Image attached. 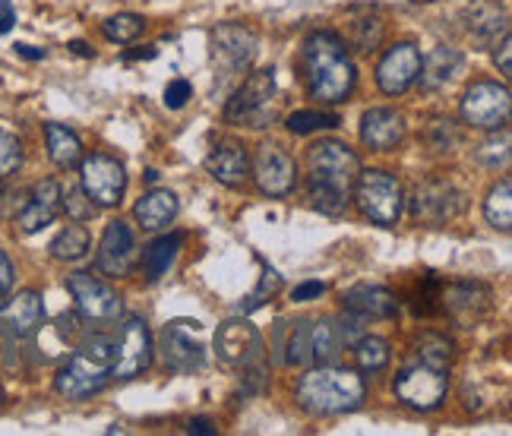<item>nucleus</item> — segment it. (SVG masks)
Segmentation results:
<instances>
[{
    "label": "nucleus",
    "instance_id": "nucleus-1",
    "mask_svg": "<svg viewBox=\"0 0 512 436\" xmlns=\"http://www.w3.org/2000/svg\"><path fill=\"white\" fill-rule=\"evenodd\" d=\"M301 70L310 98L329 105L345 102L354 83H358V73H354V64L342 45V38L332 32H313L307 38L301 51Z\"/></svg>",
    "mask_w": 512,
    "mask_h": 436
},
{
    "label": "nucleus",
    "instance_id": "nucleus-2",
    "mask_svg": "<svg viewBox=\"0 0 512 436\" xmlns=\"http://www.w3.org/2000/svg\"><path fill=\"white\" fill-rule=\"evenodd\" d=\"M307 196L310 203L326 215H342L348 206V193L354 187V177L361 171L358 155H354L345 143L326 140L310 146L307 152Z\"/></svg>",
    "mask_w": 512,
    "mask_h": 436
},
{
    "label": "nucleus",
    "instance_id": "nucleus-3",
    "mask_svg": "<svg viewBox=\"0 0 512 436\" xmlns=\"http://www.w3.org/2000/svg\"><path fill=\"white\" fill-rule=\"evenodd\" d=\"M298 402L313 414H342L364 402V380L354 370L323 364L298 383Z\"/></svg>",
    "mask_w": 512,
    "mask_h": 436
},
{
    "label": "nucleus",
    "instance_id": "nucleus-4",
    "mask_svg": "<svg viewBox=\"0 0 512 436\" xmlns=\"http://www.w3.org/2000/svg\"><path fill=\"white\" fill-rule=\"evenodd\" d=\"M275 117V70H256L228 98L225 121L241 127H266Z\"/></svg>",
    "mask_w": 512,
    "mask_h": 436
},
{
    "label": "nucleus",
    "instance_id": "nucleus-5",
    "mask_svg": "<svg viewBox=\"0 0 512 436\" xmlns=\"http://www.w3.org/2000/svg\"><path fill=\"white\" fill-rule=\"evenodd\" d=\"M354 203H358L364 218L389 228L402 215V187L386 171H358V177H354Z\"/></svg>",
    "mask_w": 512,
    "mask_h": 436
},
{
    "label": "nucleus",
    "instance_id": "nucleus-6",
    "mask_svg": "<svg viewBox=\"0 0 512 436\" xmlns=\"http://www.w3.org/2000/svg\"><path fill=\"white\" fill-rule=\"evenodd\" d=\"M509 111H512V95L506 86L490 83H471V89L462 95V117L465 124L481 127V130H503L509 124Z\"/></svg>",
    "mask_w": 512,
    "mask_h": 436
},
{
    "label": "nucleus",
    "instance_id": "nucleus-7",
    "mask_svg": "<svg viewBox=\"0 0 512 436\" xmlns=\"http://www.w3.org/2000/svg\"><path fill=\"white\" fill-rule=\"evenodd\" d=\"M80 181L86 196L95 206H117L124 200V190H127V171L124 165L117 162L111 155L95 152L89 158L80 162Z\"/></svg>",
    "mask_w": 512,
    "mask_h": 436
},
{
    "label": "nucleus",
    "instance_id": "nucleus-8",
    "mask_svg": "<svg viewBox=\"0 0 512 436\" xmlns=\"http://www.w3.org/2000/svg\"><path fill=\"white\" fill-rule=\"evenodd\" d=\"M396 395L408 408L433 411L446 399V373H443V367H433L427 361L408 364L396 376Z\"/></svg>",
    "mask_w": 512,
    "mask_h": 436
},
{
    "label": "nucleus",
    "instance_id": "nucleus-9",
    "mask_svg": "<svg viewBox=\"0 0 512 436\" xmlns=\"http://www.w3.org/2000/svg\"><path fill=\"white\" fill-rule=\"evenodd\" d=\"M215 351L219 358L234 367V370H256V367H266L263 361V339L256 332L253 323L247 320H228L219 335H215Z\"/></svg>",
    "mask_w": 512,
    "mask_h": 436
},
{
    "label": "nucleus",
    "instance_id": "nucleus-10",
    "mask_svg": "<svg viewBox=\"0 0 512 436\" xmlns=\"http://www.w3.org/2000/svg\"><path fill=\"white\" fill-rule=\"evenodd\" d=\"M152 364V335L143 320H124L121 332H117V351L111 361V376L114 380H133Z\"/></svg>",
    "mask_w": 512,
    "mask_h": 436
},
{
    "label": "nucleus",
    "instance_id": "nucleus-11",
    "mask_svg": "<svg viewBox=\"0 0 512 436\" xmlns=\"http://www.w3.org/2000/svg\"><path fill=\"white\" fill-rule=\"evenodd\" d=\"M67 291L73 294L76 310H80L86 320L108 323V320H117L121 310H124L117 291L111 285H105L102 279L89 275V272H70L67 275Z\"/></svg>",
    "mask_w": 512,
    "mask_h": 436
},
{
    "label": "nucleus",
    "instance_id": "nucleus-12",
    "mask_svg": "<svg viewBox=\"0 0 512 436\" xmlns=\"http://www.w3.org/2000/svg\"><path fill=\"white\" fill-rule=\"evenodd\" d=\"M111 380V367L89 358V354L76 351L70 364L61 367V373H57L54 380V389L64 395V399H89V395H98Z\"/></svg>",
    "mask_w": 512,
    "mask_h": 436
},
{
    "label": "nucleus",
    "instance_id": "nucleus-13",
    "mask_svg": "<svg viewBox=\"0 0 512 436\" xmlns=\"http://www.w3.org/2000/svg\"><path fill=\"white\" fill-rule=\"evenodd\" d=\"M193 332H196V326L184 323V320L168 323L162 329L159 351H162V361H165L168 370H174V373H193V370L203 367L206 351H203L200 342L193 339Z\"/></svg>",
    "mask_w": 512,
    "mask_h": 436
},
{
    "label": "nucleus",
    "instance_id": "nucleus-14",
    "mask_svg": "<svg viewBox=\"0 0 512 436\" xmlns=\"http://www.w3.org/2000/svg\"><path fill=\"white\" fill-rule=\"evenodd\" d=\"M459 209H462V193L446 181L418 184L415 193H411V218H418V222L440 225L449 222Z\"/></svg>",
    "mask_w": 512,
    "mask_h": 436
},
{
    "label": "nucleus",
    "instance_id": "nucleus-15",
    "mask_svg": "<svg viewBox=\"0 0 512 436\" xmlns=\"http://www.w3.org/2000/svg\"><path fill=\"white\" fill-rule=\"evenodd\" d=\"M294 174H298V168H294V158L282 146L263 143L260 149H256L253 177H256V184H260L263 193H269V196H285V193H291Z\"/></svg>",
    "mask_w": 512,
    "mask_h": 436
},
{
    "label": "nucleus",
    "instance_id": "nucleus-16",
    "mask_svg": "<svg viewBox=\"0 0 512 436\" xmlns=\"http://www.w3.org/2000/svg\"><path fill=\"white\" fill-rule=\"evenodd\" d=\"M98 272L111 275V279H124L130 275L133 263H136V241H133V231L127 222H111L102 234V244H98Z\"/></svg>",
    "mask_w": 512,
    "mask_h": 436
},
{
    "label": "nucleus",
    "instance_id": "nucleus-17",
    "mask_svg": "<svg viewBox=\"0 0 512 436\" xmlns=\"http://www.w3.org/2000/svg\"><path fill=\"white\" fill-rule=\"evenodd\" d=\"M418 73H421V51L411 42H402L396 48H389L383 54V61L377 64V86L386 95H399L415 83Z\"/></svg>",
    "mask_w": 512,
    "mask_h": 436
},
{
    "label": "nucleus",
    "instance_id": "nucleus-18",
    "mask_svg": "<svg viewBox=\"0 0 512 436\" xmlns=\"http://www.w3.org/2000/svg\"><path fill=\"white\" fill-rule=\"evenodd\" d=\"M212 45H215V57L219 64H225L231 73H238L244 67H250L253 54H256V32L238 23L219 26L212 32Z\"/></svg>",
    "mask_w": 512,
    "mask_h": 436
},
{
    "label": "nucleus",
    "instance_id": "nucleus-19",
    "mask_svg": "<svg viewBox=\"0 0 512 436\" xmlns=\"http://www.w3.org/2000/svg\"><path fill=\"white\" fill-rule=\"evenodd\" d=\"M45 304L38 291H19L7 307H0V329L10 332L13 339H29L42 326Z\"/></svg>",
    "mask_w": 512,
    "mask_h": 436
},
{
    "label": "nucleus",
    "instance_id": "nucleus-20",
    "mask_svg": "<svg viewBox=\"0 0 512 436\" xmlns=\"http://www.w3.org/2000/svg\"><path fill=\"white\" fill-rule=\"evenodd\" d=\"M57 212H61V184L48 177V181H38L32 187V196L26 200V206L19 209V228L26 234L42 231L54 222Z\"/></svg>",
    "mask_w": 512,
    "mask_h": 436
},
{
    "label": "nucleus",
    "instance_id": "nucleus-21",
    "mask_svg": "<svg viewBox=\"0 0 512 436\" xmlns=\"http://www.w3.org/2000/svg\"><path fill=\"white\" fill-rule=\"evenodd\" d=\"M405 136V121L399 111L392 108H370L361 117V143L377 149V152H389L402 143Z\"/></svg>",
    "mask_w": 512,
    "mask_h": 436
},
{
    "label": "nucleus",
    "instance_id": "nucleus-22",
    "mask_svg": "<svg viewBox=\"0 0 512 436\" xmlns=\"http://www.w3.org/2000/svg\"><path fill=\"white\" fill-rule=\"evenodd\" d=\"M342 304L348 313L361 316V320H389L399 310L396 294L380 285H354L342 294Z\"/></svg>",
    "mask_w": 512,
    "mask_h": 436
},
{
    "label": "nucleus",
    "instance_id": "nucleus-23",
    "mask_svg": "<svg viewBox=\"0 0 512 436\" xmlns=\"http://www.w3.org/2000/svg\"><path fill=\"white\" fill-rule=\"evenodd\" d=\"M206 171L219 184H225V187H244L247 177H250V158H247V152H244L241 143L225 140V143H219V146L209 152Z\"/></svg>",
    "mask_w": 512,
    "mask_h": 436
},
{
    "label": "nucleus",
    "instance_id": "nucleus-24",
    "mask_svg": "<svg viewBox=\"0 0 512 436\" xmlns=\"http://www.w3.org/2000/svg\"><path fill=\"white\" fill-rule=\"evenodd\" d=\"M177 209L181 206H177V196L171 190H149L146 196H140V203L133 206V215L146 231H159L174 222Z\"/></svg>",
    "mask_w": 512,
    "mask_h": 436
},
{
    "label": "nucleus",
    "instance_id": "nucleus-25",
    "mask_svg": "<svg viewBox=\"0 0 512 436\" xmlns=\"http://www.w3.org/2000/svg\"><path fill=\"white\" fill-rule=\"evenodd\" d=\"M45 140H48V155L57 168H76L83 162V143L73 130H67L64 124H45Z\"/></svg>",
    "mask_w": 512,
    "mask_h": 436
},
{
    "label": "nucleus",
    "instance_id": "nucleus-26",
    "mask_svg": "<svg viewBox=\"0 0 512 436\" xmlns=\"http://www.w3.org/2000/svg\"><path fill=\"white\" fill-rule=\"evenodd\" d=\"M462 54L456 48H437L427 61H421V86L424 89H440L449 79H456V73H462Z\"/></svg>",
    "mask_w": 512,
    "mask_h": 436
},
{
    "label": "nucleus",
    "instance_id": "nucleus-27",
    "mask_svg": "<svg viewBox=\"0 0 512 436\" xmlns=\"http://www.w3.org/2000/svg\"><path fill=\"white\" fill-rule=\"evenodd\" d=\"M184 247V234H165L159 241H152L143 253V272L149 282H159L162 275L174 266L177 253Z\"/></svg>",
    "mask_w": 512,
    "mask_h": 436
},
{
    "label": "nucleus",
    "instance_id": "nucleus-28",
    "mask_svg": "<svg viewBox=\"0 0 512 436\" xmlns=\"http://www.w3.org/2000/svg\"><path fill=\"white\" fill-rule=\"evenodd\" d=\"M342 335L336 320H320V323H310V358H317L320 367L323 364H336L339 354H342Z\"/></svg>",
    "mask_w": 512,
    "mask_h": 436
},
{
    "label": "nucleus",
    "instance_id": "nucleus-29",
    "mask_svg": "<svg viewBox=\"0 0 512 436\" xmlns=\"http://www.w3.org/2000/svg\"><path fill=\"white\" fill-rule=\"evenodd\" d=\"M89 244H92L89 241V231L83 225H67L51 241V256H54V260H67V263L83 260V256L89 253Z\"/></svg>",
    "mask_w": 512,
    "mask_h": 436
},
{
    "label": "nucleus",
    "instance_id": "nucleus-30",
    "mask_svg": "<svg viewBox=\"0 0 512 436\" xmlns=\"http://www.w3.org/2000/svg\"><path fill=\"white\" fill-rule=\"evenodd\" d=\"M484 215H487V222L500 231L512 228V184H509V177H503V181L487 193Z\"/></svg>",
    "mask_w": 512,
    "mask_h": 436
},
{
    "label": "nucleus",
    "instance_id": "nucleus-31",
    "mask_svg": "<svg viewBox=\"0 0 512 436\" xmlns=\"http://www.w3.org/2000/svg\"><path fill=\"white\" fill-rule=\"evenodd\" d=\"M471 35L478 38V42H494L497 32H509V23H506V16L497 10V7H490V4H481L471 10V23H468Z\"/></svg>",
    "mask_w": 512,
    "mask_h": 436
},
{
    "label": "nucleus",
    "instance_id": "nucleus-32",
    "mask_svg": "<svg viewBox=\"0 0 512 436\" xmlns=\"http://www.w3.org/2000/svg\"><path fill=\"white\" fill-rule=\"evenodd\" d=\"M143 29H146V19H143V16H136V13H117V16H111L108 23L102 26V32H105L108 42H117V45H130V42H136V38L143 35Z\"/></svg>",
    "mask_w": 512,
    "mask_h": 436
},
{
    "label": "nucleus",
    "instance_id": "nucleus-33",
    "mask_svg": "<svg viewBox=\"0 0 512 436\" xmlns=\"http://www.w3.org/2000/svg\"><path fill=\"white\" fill-rule=\"evenodd\" d=\"M342 121L339 114H326V111H294L288 117V130L294 136H310V133H320V130H336Z\"/></svg>",
    "mask_w": 512,
    "mask_h": 436
},
{
    "label": "nucleus",
    "instance_id": "nucleus-34",
    "mask_svg": "<svg viewBox=\"0 0 512 436\" xmlns=\"http://www.w3.org/2000/svg\"><path fill=\"white\" fill-rule=\"evenodd\" d=\"M354 354H358V367L364 373H380L389 364V345L377 335H364V339L354 345Z\"/></svg>",
    "mask_w": 512,
    "mask_h": 436
},
{
    "label": "nucleus",
    "instance_id": "nucleus-35",
    "mask_svg": "<svg viewBox=\"0 0 512 436\" xmlns=\"http://www.w3.org/2000/svg\"><path fill=\"white\" fill-rule=\"evenodd\" d=\"M380 38H383V23L377 16H364L348 23V42L358 51H373L380 45Z\"/></svg>",
    "mask_w": 512,
    "mask_h": 436
},
{
    "label": "nucleus",
    "instance_id": "nucleus-36",
    "mask_svg": "<svg viewBox=\"0 0 512 436\" xmlns=\"http://www.w3.org/2000/svg\"><path fill=\"white\" fill-rule=\"evenodd\" d=\"M23 165V143L10 130L0 127V177H10Z\"/></svg>",
    "mask_w": 512,
    "mask_h": 436
},
{
    "label": "nucleus",
    "instance_id": "nucleus-37",
    "mask_svg": "<svg viewBox=\"0 0 512 436\" xmlns=\"http://www.w3.org/2000/svg\"><path fill=\"white\" fill-rule=\"evenodd\" d=\"M61 206L67 209V215L73 218V222H89V218L95 215V203L86 196L83 187H70L67 193H61Z\"/></svg>",
    "mask_w": 512,
    "mask_h": 436
},
{
    "label": "nucleus",
    "instance_id": "nucleus-38",
    "mask_svg": "<svg viewBox=\"0 0 512 436\" xmlns=\"http://www.w3.org/2000/svg\"><path fill=\"white\" fill-rule=\"evenodd\" d=\"M288 364H294V367H301V364H307L310 361V323H294V329H291V339H288V358H285Z\"/></svg>",
    "mask_w": 512,
    "mask_h": 436
},
{
    "label": "nucleus",
    "instance_id": "nucleus-39",
    "mask_svg": "<svg viewBox=\"0 0 512 436\" xmlns=\"http://www.w3.org/2000/svg\"><path fill=\"white\" fill-rule=\"evenodd\" d=\"M421 361L446 370V364H449V342L437 339V335H427V339L421 342Z\"/></svg>",
    "mask_w": 512,
    "mask_h": 436
},
{
    "label": "nucleus",
    "instance_id": "nucleus-40",
    "mask_svg": "<svg viewBox=\"0 0 512 436\" xmlns=\"http://www.w3.org/2000/svg\"><path fill=\"white\" fill-rule=\"evenodd\" d=\"M190 98H193V86L187 83V79H171L168 89H165V105L171 111H181Z\"/></svg>",
    "mask_w": 512,
    "mask_h": 436
},
{
    "label": "nucleus",
    "instance_id": "nucleus-41",
    "mask_svg": "<svg viewBox=\"0 0 512 436\" xmlns=\"http://www.w3.org/2000/svg\"><path fill=\"white\" fill-rule=\"evenodd\" d=\"M275 288H279V275H275V272H266L263 275V282H260V288H256L250 297H247V304H241V310H256V307H260L263 301H266V297H272L275 294Z\"/></svg>",
    "mask_w": 512,
    "mask_h": 436
},
{
    "label": "nucleus",
    "instance_id": "nucleus-42",
    "mask_svg": "<svg viewBox=\"0 0 512 436\" xmlns=\"http://www.w3.org/2000/svg\"><path fill=\"white\" fill-rule=\"evenodd\" d=\"M497 64H500L503 76H512V38H509V32H503V42H500V51H497Z\"/></svg>",
    "mask_w": 512,
    "mask_h": 436
},
{
    "label": "nucleus",
    "instance_id": "nucleus-43",
    "mask_svg": "<svg viewBox=\"0 0 512 436\" xmlns=\"http://www.w3.org/2000/svg\"><path fill=\"white\" fill-rule=\"evenodd\" d=\"M10 288H13V263L7 260V253L0 250V301H4Z\"/></svg>",
    "mask_w": 512,
    "mask_h": 436
},
{
    "label": "nucleus",
    "instance_id": "nucleus-44",
    "mask_svg": "<svg viewBox=\"0 0 512 436\" xmlns=\"http://www.w3.org/2000/svg\"><path fill=\"white\" fill-rule=\"evenodd\" d=\"M326 291V285L323 282H304V285H298L294 288V301H313V297H320Z\"/></svg>",
    "mask_w": 512,
    "mask_h": 436
},
{
    "label": "nucleus",
    "instance_id": "nucleus-45",
    "mask_svg": "<svg viewBox=\"0 0 512 436\" xmlns=\"http://www.w3.org/2000/svg\"><path fill=\"white\" fill-rule=\"evenodd\" d=\"M13 23H16L13 4H10V0H0V35L10 32V29H13Z\"/></svg>",
    "mask_w": 512,
    "mask_h": 436
},
{
    "label": "nucleus",
    "instance_id": "nucleus-46",
    "mask_svg": "<svg viewBox=\"0 0 512 436\" xmlns=\"http://www.w3.org/2000/svg\"><path fill=\"white\" fill-rule=\"evenodd\" d=\"M187 433H196V436H212L215 430H212V421L196 418V421H190V424H187Z\"/></svg>",
    "mask_w": 512,
    "mask_h": 436
},
{
    "label": "nucleus",
    "instance_id": "nucleus-47",
    "mask_svg": "<svg viewBox=\"0 0 512 436\" xmlns=\"http://www.w3.org/2000/svg\"><path fill=\"white\" fill-rule=\"evenodd\" d=\"M16 54L29 57V61H42V57H45V51H42V48H32V45H16Z\"/></svg>",
    "mask_w": 512,
    "mask_h": 436
},
{
    "label": "nucleus",
    "instance_id": "nucleus-48",
    "mask_svg": "<svg viewBox=\"0 0 512 436\" xmlns=\"http://www.w3.org/2000/svg\"><path fill=\"white\" fill-rule=\"evenodd\" d=\"M70 48H73V51H76V54H83V57H92V51H89V48H86V45H83V42H73V45H70Z\"/></svg>",
    "mask_w": 512,
    "mask_h": 436
},
{
    "label": "nucleus",
    "instance_id": "nucleus-49",
    "mask_svg": "<svg viewBox=\"0 0 512 436\" xmlns=\"http://www.w3.org/2000/svg\"><path fill=\"white\" fill-rule=\"evenodd\" d=\"M0 405H4V389H0Z\"/></svg>",
    "mask_w": 512,
    "mask_h": 436
}]
</instances>
